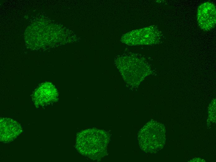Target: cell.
<instances>
[{
	"label": "cell",
	"instance_id": "3",
	"mask_svg": "<svg viewBox=\"0 0 216 162\" xmlns=\"http://www.w3.org/2000/svg\"><path fill=\"white\" fill-rule=\"evenodd\" d=\"M216 6L210 2H205L198 7L197 17L198 25L205 31L214 28L216 21Z\"/></svg>",
	"mask_w": 216,
	"mask_h": 162
},
{
	"label": "cell",
	"instance_id": "2",
	"mask_svg": "<svg viewBox=\"0 0 216 162\" xmlns=\"http://www.w3.org/2000/svg\"><path fill=\"white\" fill-rule=\"evenodd\" d=\"M137 139L140 147L143 151L156 152L162 149L165 143L164 126L156 121L149 122L139 131Z\"/></svg>",
	"mask_w": 216,
	"mask_h": 162
},
{
	"label": "cell",
	"instance_id": "5",
	"mask_svg": "<svg viewBox=\"0 0 216 162\" xmlns=\"http://www.w3.org/2000/svg\"><path fill=\"white\" fill-rule=\"evenodd\" d=\"M57 97V91L51 83H44L35 91L33 97L35 104L43 106L56 101Z\"/></svg>",
	"mask_w": 216,
	"mask_h": 162
},
{
	"label": "cell",
	"instance_id": "1",
	"mask_svg": "<svg viewBox=\"0 0 216 162\" xmlns=\"http://www.w3.org/2000/svg\"><path fill=\"white\" fill-rule=\"evenodd\" d=\"M109 140V136L104 131L88 129L78 135L76 147L82 155L93 159H99L106 154Z\"/></svg>",
	"mask_w": 216,
	"mask_h": 162
},
{
	"label": "cell",
	"instance_id": "4",
	"mask_svg": "<svg viewBox=\"0 0 216 162\" xmlns=\"http://www.w3.org/2000/svg\"><path fill=\"white\" fill-rule=\"evenodd\" d=\"M0 141L8 142L15 139L22 131L20 125L12 119L1 118L0 121Z\"/></svg>",
	"mask_w": 216,
	"mask_h": 162
}]
</instances>
